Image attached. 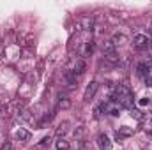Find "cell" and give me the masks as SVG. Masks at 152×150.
I'll list each match as a JSON object with an SVG mask.
<instances>
[{
	"label": "cell",
	"instance_id": "obj_1",
	"mask_svg": "<svg viewBox=\"0 0 152 150\" xmlns=\"http://www.w3.org/2000/svg\"><path fill=\"white\" fill-rule=\"evenodd\" d=\"M133 44L138 48V50H149L152 46V37L147 34H136L133 37Z\"/></svg>",
	"mask_w": 152,
	"mask_h": 150
},
{
	"label": "cell",
	"instance_id": "obj_2",
	"mask_svg": "<svg viewBox=\"0 0 152 150\" xmlns=\"http://www.w3.org/2000/svg\"><path fill=\"white\" fill-rule=\"evenodd\" d=\"M97 88H99V83L97 81H92V83H88L87 85V88H85V92H83V101H92L94 99V95H96V92H97Z\"/></svg>",
	"mask_w": 152,
	"mask_h": 150
},
{
	"label": "cell",
	"instance_id": "obj_3",
	"mask_svg": "<svg viewBox=\"0 0 152 150\" xmlns=\"http://www.w3.org/2000/svg\"><path fill=\"white\" fill-rule=\"evenodd\" d=\"M85 71H87V62H85L83 58H78V60H75V64H73V67H71L69 73H73V74L78 78V76L83 74Z\"/></svg>",
	"mask_w": 152,
	"mask_h": 150
},
{
	"label": "cell",
	"instance_id": "obj_4",
	"mask_svg": "<svg viewBox=\"0 0 152 150\" xmlns=\"http://www.w3.org/2000/svg\"><path fill=\"white\" fill-rule=\"evenodd\" d=\"M94 28V18L92 16H83L78 20V30H92Z\"/></svg>",
	"mask_w": 152,
	"mask_h": 150
},
{
	"label": "cell",
	"instance_id": "obj_5",
	"mask_svg": "<svg viewBox=\"0 0 152 150\" xmlns=\"http://www.w3.org/2000/svg\"><path fill=\"white\" fill-rule=\"evenodd\" d=\"M97 145L101 150H112V141L106 134H99L97 136Z\"/></svg>",
	"mask_w": 152,
	"mask_h": 150
},
{
	"label": "cell",
	"instance_id": "obj_6",
	"mask_svg": "<svg viewBox=\"0 0 152 150\" xmlns=\"http://www.w3.org/2000/svg\"><path fill=\"white\" fill-rule=\"evenodd\" d=\"M92 51H94V42H92V41L81 42V48H80V55H81V57H88Z\"/></svg>",
	"mask_w": 152,
	"mask_h": 150
},
{
	"label": "cell",
	"instance_id": "obj_7",
	"mask_svg": "<svg viewBox=\"0 0 152 150\" xmlns=\"http://www.w3.org/2000/svg\"><path fill=\"white\" fill-rule=\"evenodd\" d=\"M14 138H16V140H20V141H28V140H30V133H28L27 129L20 127V129H16V131H14Z\"/></svg>",
	"mask_w": 152,
	"mask_h": 150
},
{
	"label": "cell",
	"instance_id": "obj_8",
	"mask_svg": "<svg viewBox=\"0 0 152 150\" xmlns=\"http://www.w3.org/2000/svg\"><path fill=\"white\" fill-rule=\"evenodd\" d=\"M67 131H69V122H62L58 127H57V131H55V134L62 140V136H66L67 134Z\"/></svg>",
	"mask_w": 152,
	"mask_h": 150
},
{
	"label": "cell",
	"instance_id": "obj_9",
	"mask_svg": "<svg viewBox=\"0 0 152 150\" xmlns=\"http://www.w3.org/2000/svg\"><path fill=\"white\" fill-rule=\"evenodd\" d=\"M117 134H118L120 138H127V136H133V134H134V131H133V127H127V125H122V127H118V131H117Z\"/></svg>",
	"mask_w": 152,
	"mask_h": 150
},
{
	"label": "cell",
	"instance_id": "obj_10",
	"mask_svg": "<svg viewBox=\"0 0 152 150\" xmlns=\"http://www.w3.org/2000/svg\"><path fill=\"white\" fill-rule=\"evenodd\" d=\"M112 42H113L115 46H122V44H126V42H127V37H126L124 34L117 32V34H113V39H112Z\"/></svg>",
	"mask_w": 152,
	"mask_h": 150
},
{
	"label": "cell",
	"instance_id": "obj_11",
	"mask_svg": "<svg viewBox=\"0 0 152 150\" xmlns=\"http://www.w3.org/2000/svg\"><path fill=\"white\" fill-rule=\"evenodd\" d=\"M103 53H104V55L117 53V51H115V44L112 42V41H104V42H103Z\"/></svg>",
	"mask_w": 152,
	"mask_h": 150
},
{
	"label": "cell",
	"instance_id": "obj_12",
	"mask_svg": "<svg viewBox=\"0 0 152 150\" xmlns=\"http://www.w3.org/2000/svg\"><path fill=\"white\" fill-rule=\"evenodd\" d=\"M57 108H58V110H69V108H71V99H67V97H60Z\"/></svg>",
	"mask_w": 152,
	"mask_h": 150
},
{
	"label": "cell",
	"instance_id": "obj_13",
	"mask_svg": "<svg viewBox=\"0 0 152 150\" xmlns=\"http://www.w3.org/2000/svg\"><path fill=\"white\" fill-rule=\"evenodd\" d=\"M57 150H69V143L66 140H58L57 141Z\"/></svg>",
	"mask_w": 152,
	"mask_h": 150
},
{
	"label": "cell",
	"instance_id": "obj_14",
	"mask_svg": "<svg viewBox=\"0 0 152 150\" xmlns=\"http://www.w3.org/2000/svg\"><path fill=\"white\" fill-rule=\"evenodd\" d=\"M143 79H145V83H147L149 87H152V66L149 67V71H147V74L143 76Z\"/></svg>",
	"mask_w": 152,
	"mask_h": 150
},
{
	"label": "cell",
	"instance_id": "obj_15",
	"mask_svg": "<svg viewBox=\"0 0 152 150\" xmlns=\"http://www.w3.org/2000/svg\"><path fill=\"white\" fill-rule=\"evenodd\" d=\"M104 58H106L108 62H112V64H117V62H118V55H117V53H112V55H104Z\"/></svg>",
	"mask_w": 152,
	"mask_h": 150
},
{
	"label": "cell",
	"instance_id": "obj_16",
	"mask_svg": "<svg viewBox=\"0 0 152 150\" xmlns=\"http://www.w3.org/2000/svg\"><path fill=\"white\" fill-rule=\"evenodd\" d=\"M83 134H85V127H83V125L76 127V131H75V136H76V138H80V140H81V138H83Z\"/></svg>",
	"mask_w": 152,
	"mask_h": 150
},
{
	"label": "cell",
	"instance_id": "obj_17",
	"mask_svg": "<svg viewBox=\"0 0 152 150\" xmlns=\"http://www.w3.org/2000/svg\"><path fill=\"white\" fill-rule=\"evenodd\" d=\"M50 141H51V138H50V136H46V138H42V140H41V143H39L37 147H46V145H50Z\"/></svg>",
	"mask_w": 152,
	"mask_h": 150
},
{
	"label": "cell",
	"instance_id": "obj_18",
	"mask_svg": "<svg viewBox=\"0 0 152 150\" xmlns=\"http://www.w3.org/2000/svg\"><path fill=\"white\" fill-rule=\"evenodd\" d=\"M131 115H133V117H136L138 120H142V118H143V117H142V113L138 111V110H133V111H131Z\"/></svg>",
	"mask_w": 152,
	"mask_h": 150
},
{
	"label": "cell",
	"instance_id": "obj_19",
	"mask_svg": "<svg viewBox=\"0 0 152 150\" xmlns=\"http://www.w3.org/2000/svg\"><path fill=\"white\" fill-rule=\"evenodd\" d=\"M140 104H142V106H147V104H151V99H149V97H143V99L140 101Z\"/></svg>",
	"mask_w": 152,
	"mask_h": 150
},
{
	"label": "cell",
	"instance_id": "obj_20",
	"mask_svg": "<svg viewBox=\"0 0 152 150\" xmlns=\"http://www.w3.org/2000/svg\"><path fill=\"white\" fill-rule=\"evenodd\" d=\"M2 150H11V143H5V145L2 147Z\"/></svg>",
	"mask_w": 152,
	"mask_h": 150
},
{
	"label": "cell",
	"instance_id": "obj_21",
	"mask_svg": "<svg viewBox=\"0 0 152 150\" xmlns=\"http://www.w3.org/2000/svg\"><path fill=\"white\" fill-rule=\"evenodd\" d=\"M147 134H149V136L152 138V129H149V131H147Z\"/></svg>",
	"mask_w": 152,
	"mask_h": 150
}]
</instances>
